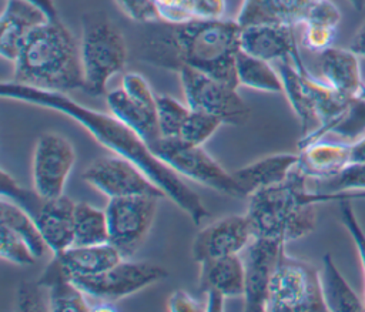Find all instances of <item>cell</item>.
Here are the masks:
<instances>
[{"label": "cell", "instance_id": "f546056e", "mask_svg": "<svg viewBox=\"0 0 365 312\" xmlns=\"http://www.w3.org/2000/svg\"><path fill=\"white\" fill-rule=\"evenodd\" d=\"M0 225H6L20 235L29 244L37 259L48 249L34 219L20 205L4 197L0 199Z\"/></svg>", "mask_w": 365, "mask_h": 312}, {"label": "cell", "instance_id": "44dd1931", "mask_svg": "<svg viewBox=\"0 0 365 312\" xmlns=\"http://www.w3.org/2000/svg\"><path fill=\"white\" fill-rule=\"evenodd\" d=\"M319 71L325 84L346 97L359 95L365 85L358 56L349 48L331 46L319 53Z\"/></svg>", "mask_w": 365, "mask_h": 312}, {"label": "cell", "instance_id": "4fadbf2b", "mask_svg": "<svg viewBox=\"0 0 365 312\" xmlns=\"http://www.w3.org/2000/svg\"><path fill=\"white\" fill-rule=\"evenodd\" d=\"M74 162L76 150L64 135L54 131L41 132L33 152V188L46 198L64 195Z\"/></svg>", "mask_w": 365, "mask_h": 312}, {"label": "cell", "instance_id": "5b68a950", "mask_svg": "<svg viewBox=\"0 0 365 312\" xmlns=\"http://www.w3.org/2000/svg\"><path fill=\"white\" fill-rule=\"evenodd\" d=\"M80 54L83 90L93 97L106 95L110 78L127 63V44L123 33L106 17L84 16Z\"/></svg>", "mask_w": 365, "mask_h": 312}, {"label": "cell", "instance_id": "836d02e7", "mask_svg": "<svg viewBox=\"0 0 365 312\" xmlns=\"http://www.w3.org/2000/svg\"><path fill=\"white\" fill-rule=\"evenodd\" d=\"M222 124L224 123L215 115L191 110L182 124L178 138L191 145H202Z\"/></svg>", "mask_w": 365, "mask_h": 312}, {"label": "cell", "instance_id": "83f0119b", "mask_svg": "<svg viewBox=\"0 0 365 312\" xmlns=\"http://www.w3.org/2000/svg\"><path fill=\"white\" fill-rule=\"evenodd\" d=\"M235 73L240 85L267 93H284L282 80L275 66L242 50L235 58Z\"/></svg>", "mask_w": 365, "mask_h": 312}, {"label": "cell", "instance_id": "30bf717a", "mask_svg": "<svg viewBox=\"0 0 365 312\" xmlns=\"http://www.w3.org/2000/svg\"><path fill=\"white\" fill-rule=\"evenodd\" d=\"M154 195L108 198L104 208L108 224V242L123 258H133L144 244L154 224L158 202Z\"/></svg>", "mask_w": 365, "mask_h": 312}, {"label": "cell", "instance_id": "c3c4849f", "mask_svg": "<svg viewBox=\"0 0 365 312\" xmlns=\"http://www.w3.org/2000/svg\"><path fill=\"white\" fill-rule=\"evenodd\" d=\"M349 3L356 11H362L365 9V0H349Z\"/></svg>", "mask_w": 365, "mask_h": 312}, {"label": "cell", "instance_id": "f6af8a7d", "mask_svg": "<svg viewBox=\"0 0 365 312\" xmlns=\"http://www.w3.org/2000/svg\"><path fill=\"white\" fill-rule=\"evenodd\" d=\"M205 296V311H222L224 309V301H225V295H222L218 291H207L204 292Z\"/></svg>", "mask_w": 365, "mask_h": 312}, {"label": "cell", "instance_id": "8fae6325", "mask_svg": "<svg viewBox=\"0 0 365 312\" xmlns=\"http://www.w3.org/2000/svg\"><path fill=\"white\" fill-rule=\"evenodd\" d=\"M168 276L167 269L147 261L123 258L111 268L93 276H78L71 281L98 302L114 303Z\"/></svg>", "mask_w": 365, "mask_h": 312}, {"label": "cell", "instance_id": "484cf974", "mask_svg": "<svg viewBox=\"0 0 365 312\" xmlns=\"http://www.w3.org/2000/svg\"><path fill=\"white\" fill-rule=\"evenodd\" d=\"M321 291L327 311L345 312V311H365L364 299H359L356 292L351 288L348 281L339 272L331 254L322 258Z\"/></svg>", "mask_w": 365, "mask_h": 312}, {"label": "cell", "instance_id": "cb8c5ba5", "mask_svg": "<svg viewBox=\"0 0 365 312\" xmlns=\"http://www.w3.org/2000/svg\"><path fill=\"white\" fill-rule=\"evenodd\" d=\"M198 291H218L227 298L244 295V265L238 255L207 259L198 264Z\"/></svg>", "mask_w": 365, "mask_h": 312}, {"label": "cell", "instance_id": "681fc988", "mask_svg": "<svg viewBox=\"0 0 365 312\" xmlns=\"http://www.w3.org/2000/svg\"><path fill=\"white\" fill-rule=\"evenodd\" d=\"M365 93V85H364V88H362V91H361V94H364Z\"/></svg>", "mask_w": 365, "mask_h": 312}, {"label": "cell", "instance_id": "52a82bcc", "mask_svg": "<svg viewBox=\"0 0 365 312\" xmlns=\"http://www.w3.org/2000/svg\"><path fill=\"white\" fill-rule=\"evenodd\" d=\"M1 197L20 205L37 224L51 254H58L73 245V219L76 202L61 195L46 198L34 188L20 185L4 170L0 171Z\"/></svg>", "mask_w": 365, "mask_h": 312}, {"label": "cell", "instance_id": "f907efd6", "mask_svg": "<svg viewBox=\"0 0 365 312\" xmlns=\"http://www.w3.org/2000/svg\"><path fill=\"white\" fill-rule=\"evenodd\" d=\"M359 95H362V97H364V98H365V93H364V94H359Z\"/></svg>", "mask_w": 365, "mask_h": 312}, {"label": "cell", "instance_id": "9c48e42d", "mask_svg": "<svg viewBox=\"0 0 365 312\" xmlns=\"http://www.w3.org/2000/svg\"><path fill=\"white\" fill-rule=\"evenodd\" d=\"M177 73L190 110L215 115L230 125L247 123L250 108L235 87L188 66L180 67Z\"/></svg>", "mask_w": 365, "mask_h": 312}, {"label": "cell", "instance_id": "74e56055", "mask_svg": "<svg viewBox=\"0 0 365 312\" xmlns=\"http://www.w3.org/2000/svg\"><path fill=\"white\" fill-rule=\"evenodd\" d=\"M121 88L137 103L150 108H157V95H154L147 80L138 73H125L121 80Z\"/></svg>", "mask_w": 365, "mask_h": 312}, {"label": "cell", "instance_id": "ab89813d", "mask_svg": "<svg viewBox=\"0 0 365 312\" xmlns=\"http://www.w3.org/2000/svg\"><path fill=\"white\" fill-rule=\"evenodd\" d=\"M117 7L137 23L160 21V13L155 0H114Z\"/></svg>", "mask_w": 365, "mask_h": 312}, {"label": "cell", "instance_id": "7402d4cb", "mask_svg": "<svg viewBox=\"0 0 365 312\" xmlns=\"http://www.w3.org/2000/svg\"><path fill=\"white\" fill-rule=\"evenodd\" d=\"M108 111L135 131L148 145L154 144L160 137L157 121V108H150L133 100L121 87L106 94Z\"/></svg>", "mask_w": 365, "mask_h": 312}, {"label": "cell", "instance_id": "277c9868", "mask_svg": "<svg viewBox=\"0 0 365 312\" xmlns=\"http://www.w3.org/2000/svg\"><path fill=\"white\" fill-rule=\"evenodd\" d=\"M247 199L245 217L254 238L287 245L315 229L318 204L312 202L308 178L297 165L284 181L261 188Z\"/></svg>", "mask_w": 365, "mask_h": 312}, {"label": "cell", "instance_id": "d4e9b609", "mask_svg": "<svg viewBox=\"0 0 365 312\" xmlns=\"http://www.w3.org/2000/svg\"><path fill=\"white\" fill-rule=\"evenodd\" d=\"M37 282L47 288L48 311H93V305L87 301V295L66 276L58 262L51 258Z\"/></svg>", "mask_w": 365, "mask_h": 312}, {"label": "cell", "instance_id": "ba28073f", "mask_svg": "<svg viewBox=\"0 0 365 312\" xmlns=\"http://www.w3.org/2000/svg\"><path fill=\"white\" fill-rule=\"evenodd\" d=\"M150 148L181 177H187L232 198H244L232 174L225 171L202 145H191L180 138L160 137Z\"/></svg>", "mask_w": 365, "mask_h": 312}, {"label": "cell", "instance_id": "3957f363", "mask_svg": "<svg viewBox=\"0 0 365 312\" xmlns=\"http://www.w3.org/2000/svg\"><path fill=\"white\" fill-rule=\"evenodd\" d=\"M13 64L16 83L60 93L83 90L80 44L60 19L37 27Z\"/></svg>", "mask_w": 365, "mask_h": 312}, {"label": "cell", "instance_id": "7bdbcfd3", "mask_svg": "<svg viewBox=\"0 0 365 312\" xmlns=\"http://www.w3.org/2000/svg\"><path fill=\"white\" fill-rule=\"evenodd\" d=\"M312 198L317 204H324V202H331V201H339V199H358V201H365V191L364 192H348V194H338V195H322L312 192Z\"/></svg>", "mask_w": 365, "mask_h": 312}, {"label": "cell", "instance_id": "4dcf8cb0", "mask_svg": "<svg viewBox=\"0 0 365 312\" xmlns=\"http://www.w3.org/2000/svg\"><path fill=\"white\" fill-rule=\"evenodd\" d=\"M308 189L322 195H338L365 191V162H352L332 177L308 180Z\"/></svg>", "mask_w": 365, "mask_h": 312}, {"label": "cell", "instance_id": "ee69618b", "mask_svg": "<svg viewBox=\"0 0 365 312\" xmlns=\"http://www.w3.org/2000/svg\"><path fill=\"white\" fill-rule=\"evenodd\" d=\"M349 50H352L358 57H365V19L354 34V38L349 44Z\"/></svg>", "mask_w": 365, "mask_h": 312}, {"label": "cell", "instance_id": "f1b7e54d", "mask_svg": "<svg viewBox=\"0 0 365 312\" xmlns=\"http://www.w3.org/2000/svg\"><path fill=\"white\" fill-rule=\"evenodd\" d=\"M108 242V224L104 209L87 202H76L73 219V245H98Z\"/></svg>", "mask_w": 365, "mask_h": 312}, {"label": "cell", "instance_id": "9a60e30c", "mask_svg": "<svg viewBox=\"0 0 365 312\" xmlns=\"http://www.w3.org/2000/svg\"><path fill=\"white\" fill-rule=\"evenodd\" d=\"M250 222L244 215H225L205 225L192 239L191 256L200 264L207 259L238 255L252 241Z\"/></svg>", "mask_w": 365, "mask_h": 312}, {"label": "cell", "instance_id": "8992f818", "mask_svg": "<svg viewBox=\"0 0 365 312\" xmlns=\"http://www.w3.org/2000/svg\"><path fill=\"white\" fill-rule=\"evenodd\" d=\"M264 311H327L319 269L308 261L291 256L284 248L269 279Z\"/></svg>", "mask_w": 365, "mask_h": 312}, {"label": "cell", "instance_id": "1f68e13d", "mask_svg": "<svg viewBox=\"0 0 365 312\" xmlns=\"http://www.w3.org/2000/svg\"><path fill=\"white\" fill-rule=\"evenodd\" d=\"M190 107L170 95H157V121L160 134L164 138H178Z\"/></svg>", "mask_w": 365, "mask_h": 312}, {"label": "cell", "instance_id": "8d00e7d4", "mask_svg": "<svg viewBox=\"0 0 365 312\" xmlns=\"http://www.w3.org/2000/svg\"><path fill=\"white\" fill-rule=\"evenodd\" d=\"M17 311H48L47 288L37 281H21L16 291Z\"/></svg>", "mask_w": 365, "mask_h": 312}, {"label": "cell", "instance_id": "ffe728a7", "mask_svg": "<svg viewBox=\"0 0 365 312\" xmlns=\"http://www.w3.org/2000/svg\"><path fill=\"white\" fill-rule=\"evenodd\" d=\"M318 0H242L235 20L241 26L278 23L302 24L308 10Z\"/></svg>", "mask_w": 365, "mask_h": 312}, {"label": "cell", "instance_id": "4316f807", "mask_svg": "<svg viewBox=\"0 0 365 312\" xmlns=\"http://www.w3.org/2000/svg\"><path fill=\"white\" fill-rule=\"evenodd\" d=\"M161 21L181 24L194 20L222 19L225 0H155Z\"/></svg>", "mask_w": 365, "mask_h": 312}, {"label": "cell", "instance_id": "d6986e66", "mask_svg": "<svg viewBox=\"0 0 365 312\" xmlns=\"http://www.w3.org/2000/svg\"><path fill=\"white\" fill-rule=\"evenodd\" d=\"M53 256L70 279L101 274L123 259L118 249L110 242L71 245L58 254H53Z\"/></svg>", "mask_w": 365, "mask_h": 312}, {"label": "cell", "instance_id": "6da1fadb", "mask_svg": "<svg viewBox=\"0 0 365 312\" xmlns=\"http://www.w3.org/2000/svg\"><path fill=\"white\" fill-rule=\"evenodd\" d=\"M0 95L68 115L81 124L103 147L141 168L145 175L165 192L167 198L184 211L195 225H200L201 221L210 215V211L202 204L198 194L185 184L182 177L160 160L135 131L111 113L88 108L68 97L67 93L40 90L13 80L1 83Z\"/></svg>", "mask_w": 365, "mask_h": 312}, {"label": "cell", "instance_id": "603a6c76", "mask_svg": "<svg viewBox=\"0 0 365 312\" xmlns=\"http://www.w3.org/2000/svg\"><path fill=\"white\" fill-rule=\"evenodd\" d=\"M297 167L308 180H324L332 177L351 164L349 142H312L298 152Z\"/></svg>", "mask_w": 365, "mask_h": 312}, {"label": "cell", "instance_id": "7c38bea8", "mask_svg": "<svg viewBox=\"0 0 365 312\" xmlns=\"http://www.w3.org/2000/svg\"><path fill=\"white\" fill-rule=\"evenodd\" d=\"M81 180L107 198L154 195L167 198L165 192L151 181L134 162L120 155H103L93 160L83 171Z\"/></svg>", "mask_w": 365, "mask_h": 312}, {"label": "cell", "instance_id": "ac0fdd59", "mask_svg": "<svg viewBox=\"0 0 365 312\" xmlns=\"http://www.w3.org/2000/svg\"><path fill=\"white\" fill-rule=\"evenodd\" d=\"M298 158L299 155L292 152L271 154L255 160L254 162H250L231 174L244 198H248L252 192L261 188L284 181L298 164Z\"/></svg>", "mask_w": 365, "mask_h": 312}, {"label": "cell", "instance_id": "bcb514c9", "mask_svg": "<svg viewBox=\"0 0 365 312\" xmlns=\"http://www.w3.org/2000/svg\"><path fill=\"white\" fill-rule=\"evenodd\" d=\"M36 7H38L41 11H44V14L48 17V20H57L58 17V10L56 7L54 0H24Z\"/></svg>", "mask_w": 365, "mask_h": 312}, {"label": "cell", "instance_id": "b9f144b4", "mask_svg": "<svg viewBox=\"0 0 365 312\" xmlns=\"http://www.w3.org/2000/svg\"><path fill=\"white\" fill-rule=\"evenodd\" d=\"M167 309L173 312H201L205 311V303L197 301L187 291L177 289L168 296Z\"/></svg>", "mask_w": 365, "mask_h": 312}, {"label": "cell", "instance_id": "2e32d148", "mask_svg": "<svg viewBox=\"0 0 365 312\" xmlns=\"http://www.w3.org/2000/svg\"><path fill=\"white\" fill-rule=\"evenodd\" d=\"M240 50L272 64L292 60L298 68L307 70L297 47L294 26L278 23L241 26Z\"/></svg>", "mask_w": 365, "mask_h": 312}, {"label": "cell", "instance_id": "5bb4252c", "mask_svg": "<svg viewBox=\"0 0 365 312\" xmlns=\"http://www.w3.org/2000/svg\"><path fill=\"white\" fill-rule=\"evenodd\" d=\"M284 248L285 244L275 239L252 238L240 254L244 265V311H264L269 279Z\"/></svg>", "mask_w": 365, "mask_h": 312}, {"label": "cell", "instance_id": "e575fe53", "mask_svg": "<svg viewBox=\"0 0 365 312\" xmlns=\"http://www.w3.org/2000/svg\"><path fill=\"white\" fill-rule=\"evenodd\" d=\"M0 256L16 265H33L37 261L29 244L6 225H0Z\"/></svg>", "mask_w": 365, "mask_h": 312}, {"label": "cell", "instance_id": "d590c367", "mask_svg": "<svg viewBox=\"0 0 365 312\" xmlns=\"http://www.w3.org/2000/svg\"><path fill=\"white\" fill-rule=\"evenodd\" d=\"M339 211H341V221L351 235L356 254L361 261V268L364 274V305H365V231L362 229L358 217L352 208V201L349 199H339Z\"/></svg>", "mask_w": 365, "mask_h": 312}, {"label": "cell", "instance_id": "f35d334b", "mask_svg": "<svg viewBox=\"0 0 365 312\" xmlns=\"http://www.w3.org/2000/svg\"><path fill=\"white\" fill-rule=\"evenodd\" d=\"M302 26L304 30L301 41L305 48H308L309 51L322 53L324 50L331 47L336 34V28L314 23H302Z\"/></svg>", "mask_w": 365, "mask_h": 312}, {"label": "cell", "instance_id": "60d3db41", "mask_svg": "<svg viewBox=\"0 0 365 312\" xmlns=\"http://www.w3.org/2000/svg\"><path fill=\"white\" fill-rule=\"evenodd\" d=\"M341 21V11L331 0H318L308 10L302 23H314L336 28Z\"/></svg>", "mask_w": 365, "mask_h": 312}, {"label": "cell", "instance_id": "7dc6e473", "mask_svg": "<svg viewBox=\"0 0 365 312\" xmlns=\"http://www.w3.org/2000/svg\"><path fill=\"white\" fill-rule=\"evenodd\" d=\"M349 158L352 162H365V135L349 142Z\"/></svg>", "mask_w": 365, "mask_h": 312}, {"label": "cell", "instance_id": "d6a6232c", "mask_svg": "<svg viewBox=\"0 0 365 312\" xmlns=\"http://www.w3.org/2000/svg\"><path fill=\"white\" fill-rule=\"evenodd\" d=\"M329 134L338 135L344 142H354L365 135V98L356 95L345 113L335 121Z\"/></svg>", "mask_w": 365, "mask_h": 312}, {"label": "cell", "instance_id": "e0dca14e", "mask_svg": "<svg viewBox=\"0 0 365 312\" xmlns=\"http://www.w3.org/2000/svg\"><path fill=\"white\" fill-rule=\"evenodd\" d=\"M48 17L24 0H7L0 19V54L14 61L29 36Z\"/></svg>", "mask_w": 365, "mask_h": 312}, {"label": "cell", "instance_id": "7a4b0ae2", "mask_svg": "<svg viewBox=\"0 0 365 312\" xmlns=\"http://www.w3.org/2000/svg\"><path fill=\"white\" fill-rule=\"evenodd\" d=\"M240 33L241 24L224 17L168 24L147 41L145 60L175 71L188 66L238 88L235 58Z\"/></svg>", "mask_w": 365, "mask_h": 312}]
</instances>
